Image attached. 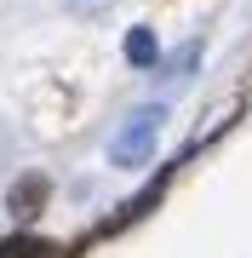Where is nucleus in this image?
<instances>
[{
	"label": "nucleus",
	"mask_w": 252,
	"mask_h": 258,
	"mask_svg": "<svg viewBox=\"0 0 252 258\" xmlns=\"http://www.w3.org/2000/svg\"><path fill=\"white\" fill-rule=\"evenodd\" d=\"M160 103H143V109H132L121 126L109 132V161L115 166H149L155 155V138H160Z\"/></svg>",
	"instance_id": "obj_1"
},
{
	"label": "nucleus",
	"mask_w": 252,
	"mask_h": 258,
	"mask_svg": "<svg viewBox=\"0 0 252 258\" xmlns=\"http://www.w3.org/2000/svg\"><path fill=\"white\" fill-rule=\"evenodd\" d=\"M155 57H160L155 35H149V29H132V35H126V63H132V69H149Z\"/></svg>",
	"instance_id": "obj_2"
},
{
	"label": "nucleus",
	"mask_w": 252,
	"mask_h": 258,
	"mask_svg": "<svg viewBox=\"0 0 252 258\" xmlns=\"http://www.w3.org/2000/svg\"><path fill=\"white\" fill-rule=\"evenodd\" d=\"M195 57H201V40H184L172 57H166V69H160V81H184L189 69H195Z\"/></svg>",
	"instance_id": "obj_3"
},
{
	"label": "nucleus",
	"mask_w": 252,
	"mask_h": 258,
	"mask_svg": "<svg viewBox=\"0 0 252 258\" xmlns=\"http://www.w3.org/2000/svg\"><path fill=\"white\" fill-rule=\"evenodd\" d=\"M0 258H57V247H46V241H6Z\"/></svg>",
	"instance_id": "obj_4"
},
{
	"label": "nucleus",
	"mask_w": 252,
	"mask_h": 258,
	"mask_svg": "<svg viewBox=\"0 0 252 258\" xmlns=\"http://www.w3.org/2000/svg\"><path fill=\"white\" fill-rule=\"evenodd\" d=\"M69 6H98V0H69Z\"/></svg>",
	"instance_id": "obj_5"
}]
</instances>
